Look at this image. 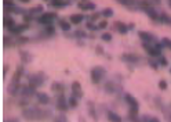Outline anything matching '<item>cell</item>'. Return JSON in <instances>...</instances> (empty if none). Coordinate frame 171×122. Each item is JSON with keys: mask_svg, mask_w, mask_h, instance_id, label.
I'll list each match as a JSON object with an SVG mask.
<instances>
[{"mask_svg": "<svg viewBox=\"0 0 171 122\" xmlns=\"http://www.w3.org/2000/svg\"><path fill=\"white\" fill-rule=\"evenodd\" d=\"M90 76H91V82H93L94 85H98V83H101L105 79V76H106V70H105L104 67H101V65H95L94 68H91Z\"/></svg>", "mask_w": 171, "mask_h": 122, "instance_id": "6da1fadb", "label": "cell"}, {"mask_svg": "<svg viewBox=\"0 0 171 122\" xmlns=\"http://www.w3.org/2000/svg\"><path fill=\"white\" fill-rule=\"evenodd\" d=\"M124 100H126V103L128 104V115L138 117V115H140V103H138V100L130 93L124 94Z\"/></svg>", "mask_w": 171, "mask_h": 122, "instance_id": "7a4b0ae2", "label": "cell"}, {"mask_svg": "<svg viewBox=\"0 0 171 122\" xmlns=\"http://www.w3.org/2000/svg\"><path fill=\"white\" fill-rule=\"evenodd\" d=\"M138 36H140V39L142 40V43H146V44H156L157 43V38H156L153 34H150V32L140 31L138 32Z\"/></svg>", "mask_w": 171, "mask_h": 122, "instance_id": "3957f363", "label": "cell"}, {"mask_svg": "<svg viewBox=\"0 0 171 122\" xmlns=\"http://www.w3.org/2000/svg\"><path fill=\"white\" fill-rule=\"evenodd\" d=\"M122 60L127 64H140L142 61V57L138 54H134V53H124L122 56Z\"/></svg>", "mask_w": 171, "mask_h": 122, "instance_id": "277c9868", "label": "cell"}, {"mask_svg": "<svg viewBox=\"0 0 171 122\" xmlns=\"http://www.w3.org/2000/svg\"><path fill=\"white\" fill-rule=\"evenodd\" d=\"M57 110L61 112H66L69 110V106H68V100L65 97V94H58V99H57Z\"/></svg>", "mask_w": 171, "mask_h": 122, "instance_id": "5b68a950", "label": "cell"}, {"mask_svg": "<svg viewBox=\"0 0 171 122\" xmlns=\"http://www.w3.org/2000/svg\"><path fill=\"white\" fill-rule=\"evenodd\" d=\"M72 96L76 97L77 100H80L81 97H83V89H81L80 82L75 81V82L72 83Z\"/></svg>", "mask_w": 171, "mask_h": 122, "instance_id": "8992f818", "label": "cell"}, {"mask_svg": "<svg viewBox=\"0 0 171 122\" xmlns=\"http://www.w3.org/2000/svg\"><path fill=\"white\" fill-rule=\"evenodd\" d=\"M113 29L115 31H117L119 34H122V35H124V34H127L128 32V25L127 24H124V22H122V21H116V22H113Z\"/></svg>", "mask_w": 171, "mask_h": 122, "instance_id": "52a82bcc", "label": "cell"}, {"mask_svg": "<svg viewBox=\"0 0 171 122\" xmlns=\"http://www.w3.org/2000/svg\"><path fill=\"white\" fill-rule=\"evenodd\" d=\"M120 90V86L119 85H116L115 82H112V81H108L106 83H105V92L109 94H115L116 92H119Z\"/></svg>", "mask_w": 171, "mask_h": 122, "instance_id": "ba28073f", "label": "cell"}, {"mask_svg": "<svg viewBox=\"0 0 171 122\" xmlns=\"http://www.w3.org/2000/svg\"><path fill=\"white\" fill-rule=\"evenodd\" d=\"M77 6H79V8H81V10H84V11L95 10V7H97V4H95V3H93V2H79Z\"/></svg>", "mask_w": 171, "mask_h": 122, "instance_id": "9c48e42d", "label": "cell"}, {"mask_svg": "<svg viewBox=\"0 0 171 122\" xmlns=\"http://www.w3.org/2000/svg\"><path fill=\"white\" fill-rule=\"evenodd\" d=\"M83 20H84V16L83 14H72V16L69 17V22H70V25H79V24H81L83 22Z\"/></svg>", "mask_w": 171, "mask_h": 122, "instance_id": "30bf717a", "label": "cell"}, {"mask_svg": "<svg viewBox=\"0 0 171 122\" xmlns=\"http://www.w3.org/2000/svg\"><path fill=\"white\" fill-rule=\"evenodd\" d=\"M106 118H108L109 122H123V118L115 111H108L106 112Z\"/></svg>", "mask_w": 171, "mask_h": 122, "instance_id": "8fae6325", "label": "cell"}, {"mask_svg": "<svg viewBox=\"0 0 171 122\" xmlns=\"http://www.w3.org/2000/svg\"><path fill=\"white\" fill-rule=\"evenodd\" d=\"M54 18H57V14L55 13H46L43 17H40L39 21L42 24H50Z\"/></svg>", "mask_w": 171, "mask_h": 122, "instance_id": "7c38bea8", "label": "cell"}, {"mask_svg": "<svg viewBox=\"0 0 171 122\" xmlns=\"http://www.w3.org/2000/svg\"><path fill=\"white\" fill-rule=\"evenodd\" d=\"M87 106H88V114H90V117L93 118L94 121H98V114H97V111H95V106H94V103L88 102Z\"/></svg>", "mask_w": 171, "mask_h": 122, "instance_id": "4fadbf2b", "label": "cell"}, {"mask_svg": "<svg viewBox=\"0 0 171 122\" xmlns=\"http://www.w3.org/2000/svg\"><path fill=\"white\" fill-rule=\"evenodd\" d=\"M52 90L57 92L58 94H64V92H65L64 83H61V82H54V85H52Z\"/></svg>", "mask_w": 171, "mask_h": 122, "instance_id": "5bb4252c", "label": "cell"}, {"mask_svg": "<svg viewBox=\"0 0 171 122\" xmlns=\"http://www.w3.org/2000/svg\"><path fill=\"white\" fill-rule=\"evenodd\" d=\"M58 25H60V28L62 29V31H65V32L70 31V28H72V25H70L69 21H65V20H60V21H58Z\"/></svg>", "mask_w": 171, "mask_h": 122, "instance_id": "9a60e30c", "label": "cell"}, {"mask_svg": "<svg viewBox=\"0 0 171 122\" xmlns=\"http://www.w3.org/2000/svg\"><path fill=\"white\" fill-rule=\"evenodd\" d=\"M159 21L163 22V24H167V25H171V17L169 16V14H166V13L159 14Z\"/></svg>", "mask_w": 171, "mask_h": 122, "instance_id": "2e32d148", "label": "cell"}, {"mask_svg": "<svg viewBox=\"0 0 171 122\" xmlns=\"http://www.w3.org/2000/svg\"><path fill=\"white\" fill-rule=\"evenodd\" d=\"M51 6H54V7H57V8H64V7H66V6H70V3L61 2V0H54V2H51Z\"/></svg>", "mask_w": 171, "mask_h": 122, "instance_id": "e0dca14e", "label": "cell"}, {"mask_svg": "<svg viewBox=\"0 0 171 122\" xmlns=\"http://www.w3.org/2000/svg\"><path fill=\"white\" fill-rule=\"evenodd\" d=\"M68 106H69V108H77L79 106V100L76 99V97H70V99H68Z\"/></svg>", "mask_w": 171, "mask_h": 122, "instance_id": "ac0fdd59", "label": "cell"}, {"mask_svg": "<svg viewBox=\"0 0 171 122\" xmlns=\"http://www.w3.org/2000/svg\"><path fill=\"white\" fill-rule=\"evenodd\" d=\"M120 4H123V6H126L127 8H130V10H135V6H137V3H134V2H126V0H120Z\"/></svg>", "mask_w": 171, "mask_h": 122, "instance_id": "d6986e66", "label": "cell"}, {"mask_svg": "<svg viewBox=\"0 0 171 122\" xmlns=\"http://www.w3.org/2000/svg\"><path fill=\"white\" fill-rule=\"evenodd\" d=\"M72 36H73V38H76V39H83V38H86L87 35H86V32H84V31H81V29H77V31L73 32Z\"/></svg>", "mask_w": 171, "mask_h": 122, "instance_id": "ffe728a7", "label": "cell"}, {"mask_svg": "<svg viewBox=\"0 0 171 122\" xmlns=\"http://www.w3.org/2000/svg\"><path fill=\"white\" fill-rule=\"evenodd\" d=\"M39 102L42 104H48L50 103V97L46 93H40L39 94Z\"/></svg>", "mask_w": 171, "mask_h": 122, "instance_id": "44dd1931", "label": "cell"}, {"mask_svg": "<svg viewBox=\"0 0 171 122\" xmlns=\"http://www.w3.org/2000/svg\"><path fill=\"white\" fill-rule=\"evenodd\" d=\"M160 43H161V46H163V47H167V49L171 50V39H169V38H163Z\"/></svg>", "mask_w": 171, "mask_h": 122, "instance_id": "7402d4cb", "label": "cell"}, {"mask_svg": "<svg viewBox=\"0 0 171 122\" xmlns=\"http://www.w3.org/2000/svg\"><path fill=\"white\" fill-rule=\"evenodd\" d=\"M101 16H104L105 18H111V17L113 16V10H112V8H105L101 13Z\"/></svg>", "mask_w": 171, "mask_h": 122, "instance_id": "603a6c76", "label": "cell"}, {"mask_svg": "<svg viewBox=\"0 0 171 122\" xmlns=\"http://www.w3.org/2000/svg\"><path fill=\"white\" fill-rule=\"evenodd\" d=\"M157 64L161 65V67H166L169 62H167V58L163 57V56H160V57H157Z\"/></svg>", "mask_w": 171, "mask_h": 122, "instance_id": "cb8c5ba5", "label": "cell"}, {"mask_svg": "<svg viewBox=\"0 0 171 122\" xmlns=\"http://www.w3.org/2000/svg\"><path fill=\"white\" fill-rule=\"evenodd\" d=\"M54 122H68V118L65 117L64 114H60V115H57V117H55Z\"/></svg>", "mask_w": 171, "mask_h": 122, "instance_id": "d4e9b609", "label": "cell"}, {"mask_svg": "<svg viewBox=\"0 0 171 122\" xmlns=\"http://www.w3.org/2000/svg\"><path fill=\"white\" fill-rule=\"evenodd\" d=\"M159 89H160V90H166L167 89V81H164V79L159 81Z\"/></svg>", "mask_w": 171, "mask_h": 122, "instance_id": "484cf974", "label": "cell"}, {"mask_svg": "<svg viewBox=\"0 0 171 122\" xmlns=\"http://www.w3.org/2000/svg\"><path fill=\"white\" fill-rule=\"evenodd\" d=\"M101 39L104 40V42H111V40H112V35H111V34H108V32H106V34H102Z\"/></svg>", "mask_w": 171, "mask_h": 122, "instance_id": "4316f807", "label": "cell"}, {"mask_svg": "<svg viewBox=\"0 0 171 122\" xmlns=\"http://www.w3.org/2000/svg\"><path fill=\"white\" fill-rule=\"evenodd\" d=\"M163 115H164V120H166V122H171V110L166 111Z\"/></svg>", "mask_w": 171, "mask_h": 122, "instance_id": "83f0119b", "label": "cell"}, {"mask_svg": "<svg viewBox=\"0 0 171 122\" xmlns=\"http://www.w3.org/2000/svg\"><path fill=\"white\" fill-rule=\"evenodd\" d=\"M106 26H108V22H106V21H101V22H98L97 28H98V29H104V28H106Z\"/></svg>", "mask_w": 171, "mask_h": 122, "instance_id": "f1b7e54d", "label": "cell"}, {"mask_svg": "<svg viewBox=\"0 0 171 122\" xmlns=\"http://www.w3.org/2000/svg\"><path fill=\"white\" fill-rule=\"evenodd\" d=\"M149 65L153 68V70H157V68H159L157 61H155V60H149Z\"/></svg>", "mask_w": 171, "mask_h": 122, "instance_id": "f546056e", "label": "cell"}, {"mask_svg": "<svg viewBox=\"0 0 171 122\" xmlns=\"http://www.w3.org/2000/svg\"><path fill=\"white\" fill-rule=\"evenodd\" d=\"M87 28H88V29H91V31H98L97 25H94V24H91V22H88V24H87Z\"/></svg>", "mask_w": 171, "mask_h": 122, "instance_id": "4dcf8cb0", "label": "cell"}, {"mask_svg": "<svg viewBox=\"0 0 171 122\" xmlns=\"http://www.w3.org/2000/svg\"><path fill=\"white\" fill-rule=\"evenodd\" d=\"M101 16V13H95V14H93V16L90 17L91 18V21H95V20H98V17Z\"/></svg>", "mask_w": 171, "mask_h": 122, "instance_id": "1f68e13d", "label": "cell"}, {"mask_svg": "<svg viewBox=\"0 0 171 122\" xmlns=\"http://www.w3.org/2000/svg\"><path fill=\"white\" fill-rule=\"evenodd\" d=\"M97 50H98V54H102V47H99V46H97Z\"/></svg>", "mask_w": 171, "mask_h": 122, "instance_id": "d6a6232c", "label": "cell"}, {"mask_svg": "<svg viewBox=\"0 0 171 122\" xmlns=\"http://www.w3.org/2000/svg\"><path fill=\"white\" fill-rule=\"evenodd\" d=\"M169 6H170V7H171V2H169Z\"/></svg>", "mask_w": 171, "mask_h": 122, "instance_id": "836d02e7", "label": "cell"}]
</instances>
